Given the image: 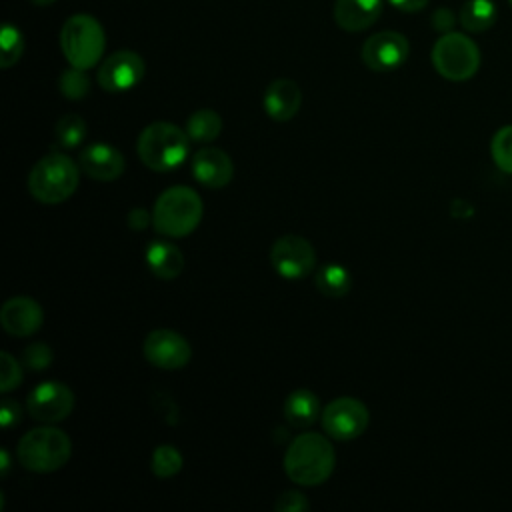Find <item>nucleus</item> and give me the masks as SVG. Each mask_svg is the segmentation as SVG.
<instances>
[{
	"instance_id": "f257e3e1",
	"label": "nucleus",
	"mask_w": 512,
	"mask_h": 512,
	"mask_svg": "<svg viewBox=\"0 0 512 512\" xmlns=\"http://www.w3.org/2000/svg\"><path fill=\"white\" fill-rule=\"evenodd\" d=\"M336 454L330 440L316 432L296 436L284 454L286 476L300 486H318L334 472Z\"/></svg>"
},
{
	"instance_id": "f03ea898",
	"label": "nucleus",
	"mask_w": 512,
	"mask_h": 512,
	"mask_svg": "<svg viewBox=\"0 0 512 512\" xmlns=\"http://www.w3.org/2000/svg\"><path fill=\"white\" fill-rule=\"evenodd\" d=\"M140 162L154 172L178 168L190 152V136L172 122L148 124L136 142Z\"/></svg>"
},
{
	"instance_id": "7ed1b4c3",
	"label": "nucleus",
	"mask_w": 512,
	"mask_h": 512,
	"mask_svg": "<svg viewBox=\"0 0 512 512\" xmlns=\"http://www.w3.org/2000/svg\"><path fill=\"white\" fill-rule=\"evenodd\" d=\"M204 214L202 198L188 186H170L154 202V230L168 238H182L196 230Z\"/></svg>"
},
{
	"instance_id": "20e7f679",
	"label": "nucleus",
	"mask_w": 512,
	"mask_h": 512,
	"mask_svg": "<svg viewBox=\"0 0 512 512\" xmlns=\"http://www.w3.org/2000/svg\"><path fill=\"white\" fill-rule=\"evenodd\" d=\"M80 184V166L64 154L42 156L28 174V192L42 204L68 200Z\"/></svg>"
},
{
	"instance_id": "39448f33",
	"label": "nucleus",
	"mask_w": 512,
	"mask_h": 512,
	"mask_svg": "<svg viewBox=\"0 0 512 512\" xmlns=\"http://www.w3.org/2000/svg\"><path fill=\"white\" fill-rule=\"evenodd\" d=\"M72 454V442L70 438L54 426H40L34 430H28L16 448L18 462L32 472L48 474L54 470H60Z\"/></svg>"
},
{
	"instance_id": "423d86ee",
	"label": "nucleus",
	"mask_w": 512,
	"mask_h": 512,
	"mask_svg": "<svg viewBox=\"0 0 512 512\" xmlns=\"http://www.w3.org/2000/svg\"><path fill=\"white\" fill-rule=\"evenodd\" d=\"M60 48L70 66L82 70L96 66L106 48L102 24L90 14L70 16L60 30Z\"/></svg>"
},
{
	"instance_id": "0eeeda50",
	"label": "nucleus",
	"mask_w": 512,
	"mask_h": 512,
	"mask_svg": "<svg viewBox=\"0 0 512 512\" xmlns=\"http://www.w3.org/2000/svg\"><path fill=\"white\" fill-rule=\"evenodd\" d=\"M432 64L436 72L452 82H464L478 72L480 50L472 38L462 32H446L432 46Z\"/></svg>"
},
{
	"instance_id": "6e6552de",
	"label": "nucleus",
	"mask_w": 512,
	"mask_h": 512,
	"mask_svg": "<svg viewBox=\"0 0 512 512\" xmlns=\"http://www.w3.org/2000/svg\"><path fill=\"white\" fill-rule=\"evenodd\" d=\"M322 428L330 438L354 440L368 428L370 412L362 400L340 396L328 402L322 410Z\"/></svg>"
},
{
	"instance_id": "1a4fd4ad",
	"label": "nucleus",
	"mask_w": 512,
	"mask_h": 512,
	"mask_svg": "<svg viewBox=\"0 0 512 512\" xmlns=\"http://www.w3.org/2000/svg\"><path fill=\"white\" fill-rule=\"evenodd\" d=\"M272 268L286 280L308 276L316 266V252L312 244L296 234L280 236L270 248Z\"/></svg>"
},
{
	"instance_id": "9d476101",
	"label": "nucleus",
	"mask_w": 512,
	"mask_h": 512,
	"mask_svg": "<svg viewBox=\"0 0 512 512\" xmlns=\"http://www.w3.org/2000/svg\"><path fill=\"white\" fill-rule=\"evenodd\" d=\"M72 408L74 394L66 384L58 380L40 382L36 388L30 390L26 400V410L30 412V416L44 424H54L68 418Z\"/></svg>"
},
{
	"instance_id": "9b49d317",
	"label": "nucleus",
	"mask_w": 512,
	"mask_h": 512,
	"mask_svg": "<svg viewBox=\"0 0 512 512\" xmlns=\"http://www.w3.org/2000/svg\"><path fill=\"white\" fill-rule=\"evenodd\" d=\"M144 358L162 370H180L192 358V348L188 340L170 328L152 330L142 344Z\"/></svg>"
},
{
	"instance_id": "f8f14e48",
	"label": "nucleus",
	"mask_w": 512,
	"mask_h": 512,
	"mask_svg": "<svg viewBox=\"0 0 512 512\" xmlns=\"http://www.w3.org/2000/svg\"><path fill=\"white\" fill-rule=\"evenodd\" d=\"M410 44L404 34L396 30H382L372 34L362 44V62L374 72H390L406 62Z\"/></svg>"
},
{
	"instance_id": "ddd939ff",
	"label": "nucleus",
	"mask_w": 512,
	"mask_h": 512,
	"mask_svg": "<svg viewBox=\"0 0 512 512\" xmlns=\"http://www.w3.org/2000/svg\"><path fill=\"white\" fill-rule=\"evenodd\" d=\"M144 72L146 62L138 52L118 50L100 64L96 80L106 92H126L144 78Z\"/></svg>"
},
{
	"instance_id": "4468645a",
	"label": "nucleus",
	"mask_w": 512,
	"mask_h": 512,
	"mask_svg": "<svg viewBox=\"0 0 512 512\" xmlns=\"http://www.w3.org/2000/svg\"><path fill=\"white\" fill-rule=\"evenodd\" d=\"M44 322L42 306L28 296L8 298L0 308V324L10 336H32Z\"/></svg>"
},
{
	"instance_id": "2eb2a0df",
	"label": "nucleus",
	"mask_w": 512,
	"mask_h": 512,
	"mask_svg": "<svg viewBox=\"0 0 512 512\" xmlns=\"http://www.w3.org/2000/svg\"><path fill=\"white\" fill-rule=\"evenodd\" d=\"M78 162L84 174L100 182H112L120 178L126 168V162L120 150H116L106 142H94L84 146Z\"/></svg>"
},
{
	"instance_id": "dca6fc26",
	"label": "nucleus",
	"mask_w": 512,
	"mask_h": 512,
	"mask_svg": "<svg viewBox=\"0 0 512 512\" xmlns=\"http://www.w3.org/2000/svg\"><path fill=\"white\" fill-rule=\"evenodd\" d=\"M192 174L206 188H224L234 176L230 156L214 146H204L192 156Z\"/></svg>"
},
{
	"instance_id": "f3484780",
	"label": "nucleus",
	"mask_w": 512,
	"mask_h": 512,
	"mask_svg": "<svg viewBox=\"0 0 512 512\" xmlns=\"http://www.w3.org/2000/svg\"><path fill=\"white\" fill-rule=\"evenodd\" d=\"M302 104V90L290 78L272 80L264 92V110L276 122H286L296 116Z\"/></svg>"
},
{
	"instance_id": "a211bd4d",
	"label": "nucleus",
	"mask_w": 512,
	"mask_h": 512,
	"mask_svg": "<svg viewBox=\"0 0 512 512\" xmlns=\"http://www.w3.org/2000/svg\"><path fill=\"white\" fill-rule=\"evenodd\" d=\"M384 0H336L334 22L346 32L370 28L382 14Z\"/></svg>"
},
{
	"instance_id": "6ab92c4d",
	"label": "nucleus",
	"mask_w": 512,
	"mask_h": 512,
	"mask_svg": "<svg viewBox=\"0 0 512 512\" xmlns=\"http://www.w3.org/2000/svg\"><path fill=\"white\" fill-rule=\"evenodd\" d=\"M148 270L160 280H172L180 276L184 268V256L180 248L168 240H154L144 252Z\"/></svg>"
},
{
	"instance_id": "aec40b11",
	"label": "nucleus",
	"mask_w": 512,
	"mask_h": 512,
	"mask_svg": "<svg viewBox=\"0 0 512 512\" xmlns=\"http://www.w3.org/2000/svg\"><path fill=\"white\" fill-rule=\"evenodd\" d=\"M320 416H322L320 400L314 392H310L306 388H298L286 396L284 418L288 420L290 426L302 430V428L312 426Z\"/></svg>"
},
{
	"instance_id": "412c9836",
	"label": "nucleus",
	"mask_w": 512,
	"mask_h": 512,
	"mask_svg": "<svg viewBox=\"0 0 512 512\" xmlns=\"http://www.w3.org/2000/svg\"><path fill=\"white\" fill-rule=\"evenodd\" d=\"M496 18H498V10L492 0H466L458 14L462 28L474 34L486 32L488 28H492Z\"/></svg>"
},
{
	"instance_id": "4be33fe9",
	"label": "nucleus",
	"mask_w": 512,
	"mask_h": 512,
	"mask_svg": "<svg viewBox=\"0 0 512 512\" xmlns=\"http://www.w3.org/2000/svg\"><path fill=\"white\" fill-rule=\"evenodd\" d=\"M220 132H222V118L212 108H200L192 112L186 120V134L194 142H200V144L214 142L220 136Z\"/></svg>"
},
{
	"instance_id": "5701e85b",
	"label": "nucleus",
	"mask_w": 512,
	"mask_h": 512,
	"mask_svg": "<svg viewBox=\"0 0 512 512\" xmlns=\"http://www.w3.org/2000/svg\"><path fill=\"white\" fill-rule=\"evenodd\" d=\"M316 288L328 298H342L352 288V276L340 264H324L316 272Z\"/></svg>"
},
{
	"instance_id": "b1692460",
	"label": "nucleus",
	"mask_w": 512,
	"mask_h": 512,
	"mask_svg": "<svg viewBox=\"0 0 512 512\" xmlns=\"http://www.w3.org/2000/svg\"><path fill=\"white\" fill-rule=\"evenodd\" d=\"M86 138V122L78 114H64L56 122V142L62 148H76Z\"/></svg>"
},
{
	"instance_id": "393cba45",
	"label": "nucleus",
	"mask_w": 512,
	"mask_h": 512,
	"mask_svg": "<svg viewBox=\"0 0 512 512\" xmlns=\"http://www.w3.org/2000/svg\"><path fill=\"white\" fill-rule=\"evenodd\" d=\"M0 48H2V56H0V66L2 68H10L20 60V56L24 52V36L18 30V26H14L10 22H6L2 26Z\"/></svg>"
},
{
	"instance_id": "a878e982",
	"label": "nucleus",
	"mask_w": 512,
	"mask_h": 512,
	"mask_svg": "<svg viewBox=\"0 0 512 512\" xmlns=\"http://www.w3.org/2000/svg\"><path fill=\"white\" fill-rule=\"evenodd\" d=\"M58 88H60V94L64 98H68V100H82L90 92V78H88L86 70L70 66L68 70H64L60 74Z\"/></svg>"
},
{
	"instance_id": "bb28decb",
	"label": "nucleus",
	"mask_w": 512,
	"mask_h": 512,
	"mask_svg": "<svg viewBox=\"0 0 512 512\" xmlns=\"http://www.w3.org/2000/svg\"><path fill=\"white\" fill-rule=\"evenodd\" d=\"M182 468V454L172 444L156 446L152 454V472L158 478H172Z\"/></svg>"
},
{
	"instance_id": "cd10ccee",
	"label": "nucleus",
	"mask_w": 512,
	"mask_h": 512,
	"mask_svg": "<svg viewBox=\"0 0 512 512\" xmlns=\"http://www.w3.org/2000/svg\"><path fill=\"white\" fill-rule=\"evenodd\" d=\"M490 152H492V158H494L496 166L502 172L512 174V124L502 126L494 134L492 144H490Z\"/></svg>"
},
{
	"instance_id": "c85d7f7f",
	"label": "nucleus",
	"mask_w": 512,
	"mask_h": 512,
	"mask_svg": "<svg viewBox=\"0 0 512 512\" xmlns=\"http://www.w3.org/2000/svg\"><path fill=\"white\" fill-rule=\"evenodd\" d=\"M22 382V368L18 364V360L2 350L0 352V392H10L14 388H18Z\"/></svg>"
},
{
	"instance_id": "c756f323",
	"label": "nucleus",
	"mask_w": 512,
	"mask_h": 512,
	"mask_svg": "<svg viewBox=\"0 0 512 512\" xmlns=\"http://www.w3.org/2000/svg\"><path fill=\"white\" fill-rule=\"evenodd\" d=\"M22 364L36 372L48 368L52 364V348L42 342H34L30 346H26V350L22 354Z\"/></svg>"
},
{
	"instance_id": "7c9ffc66",
	"label": "nucleus",
	"mask_w": 512,
	"mask_h": 512,
	"mask_svg": "<svg viewBox=\"0 0 512 512\" xmlns=\"http://www.w3.org/2000/svg\"><path fill=\"white\" fill-rule=\"evenodd\" d=\"M308 508H310V502L298 490H286L274 502L276 512H306Z\"/></svg>"
},
{
	"instance_id": "2f4dec72",
	"label": "nucleus",
	"mask_w": 512,
	"mask_h": 512,
	"mask_svg": "<svg viewBox=\"0 0 512 512\" xmlns=\"http://www.w3.org/2000/svg\"><path fill=\"white\" fill-rule=\"evenodd\" d=\"M430 22H432V28H434V30L446 34V32L452 30V26H454V22H456V16H454V12H452L450 8L440 6V8H436V10L432 12Z\"/></svg>"
},
{
	"instance_id": "473e14b6",
	"label": "nucleus",
	"mask_w": 512,
	"mask_h": 512,
	"mask_svg": "<svg viewBox=\"0 0 512 512\" xmlns=\"http://www.w3.org/2000/svg\"><path fill=\"white\" fill-rule=\"evenodd\" d=\"M20 416H22V408L16 400L12 398H4L2 402V410H0V422L4 428H10L14 424L20 422Z\"/></svg>"
},
{
	"instance_id": "72a5a7b5",
	"label": "nucleus",
	"mask_w": 512,
	"mask_h": 512,
	"mask_svg": "<svg viewBox=\"0 0 512 512\" xmlns=\"http://www.w3.org/2000/svg\"><path fill=\"white\" fill-rule=\"evenodd\" d=\"M150 220H152V216L144 210V208H132L130 212H128V216H126V222H128V226L132 228V230H144L148 224H150Z\"/></svg>"
},
{
	"instance_id": "f704fd0d",
	"label": "nucleus",
	"mask_w": 512,
	"mask_h": 512,
	"mask_svg": "<svg viewBox=\"0 0 512 512\" xmlns=\"http://www.w3.org/2000/svg\"><path fill=\"white\" fill-rule=\"evenodd\" d=\"M394 8L402 10V12H418L422 8H426V4L430 0H388Z\"/></svg>"
},
{
	"instance_id": "c9c22d12",
	"label": "nucleus",
	"mask_w": 512,
	"mask_h": 512,
	"mask_svg": "<svg viewBox=\"0 0 512 512\" xmlns=\"http://www.w3.org/2000/svg\"><path fill=\"white\" fill-rule=\"evenodd\" d=\"M0 458H2L0 472H2V476H6V474H8V470H10V456H8V450H6V448H2V450H0Z\"/></svg>"
},
{
	"instance_id": "e433bc0d",
	"label": "nucleus",
	"mask_w": 512,
	"mask_h": 512,
	"mask_svg": "<svg viewBox=\"0 0 512 512\" xmlns=\"http://www.w3.org/2000/svg\"><path fill=\"white\" fill-rule=\"evenodd\" d=\"M32 4H36V6H48V4H52V2H56V0H30Z\"/></svg>"
},
{
	"instance_id": "4c0bfd02",
	"label": "nucleus",
	"mask_w": 512,
	"mask_h": 512,
	"mask_svg": "<svg viewBox=\"0 0 512 512\" xmlns=\"http://www.w3.org/2000/svg\"><path fill=\"white\" fill-rule=\"evenodd\" d=\"M508 2H510V6H512V0H508Z\"/></svg>"
}]
</instances>
